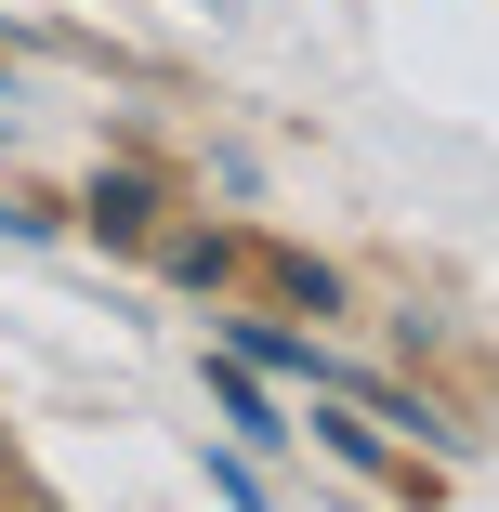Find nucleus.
I'll return each instance as SVG.
<instances>
[{
	"label": "nucleus",
	"mask_w": 499,
	"mask_h": 512,
	"mask_svg": "<svg viewBox=\"0 0 499 512\" xmlns=\"http://www.w3.org/2000/svg\"><path fill=\"white\" fill-rule=\"evenodd\" d=\"M145 224H158L145 171H106V184H92V237H145Z\"/></svg>",
	"instance_id": "obj_1"
},
{
	"label": "nucleus",
	"mask_w": 499,
	"mask_h": 512,
	"mask_svg": "<svg viewBox=\"0 0 499 512\" xmlns=\"http://www.w3.org/2000/svg\"><path fill=\"white\" fill-rule=\"evenodd\" d=\"M224 421H237V434H276V407H263V381H250V355H224Z\"/></svg>",
	"instance_id": "obj_2"
},
{
	"label": "nucleus",
	"mask_w": 499,
	"mask_h": 512,
	"mask_svg": "<svg viewBox=\"0 0 499 512\" xmlns=\"http://www.w3.org/2000/svg\"><path fill=\"white\" fill-rule=\"evenodd\" d=\"M0 499H27V473H14V460H0Z\"/></svg>",
	"instance_id": "obj_3"
}]
</instances>
